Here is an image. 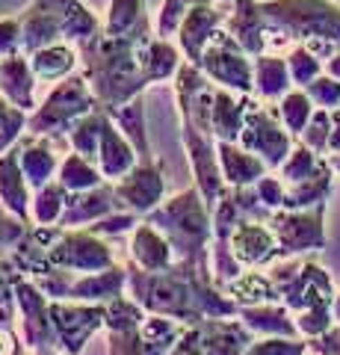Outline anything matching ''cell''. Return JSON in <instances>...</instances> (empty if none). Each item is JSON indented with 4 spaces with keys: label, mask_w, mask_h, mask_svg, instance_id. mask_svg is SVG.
<instances>
[{
    "label": "cell",
    "mask_w": 340,
    "mask_h": 355,
    "mask_svg": "<svg viewBox=\"0 0 340 355\" xmlns=\"http://www.w3.org/2000/svg\"><path fill=\"white\" fill-rule=\"evenodd\" d=\"M251 95H240L231 89L216 86L213 110H211V137L216 142H240V133L246 128Z\"/></svg>",
    "instance_id": "cell-25"
},
{
    "label": "cell",
    "mask_w": 340,
    "mask_h": 355,
    "mask_svg": "<svg viewBox=\"0 0 340 355\" xmlns=\"http://www.w3.org/2000/svg\"><path fill=\"white\" fill-rule=\"evenodd\" d=\"M30 65L39 83H60L80 71V48L71 42H57L30 53Z\"/></svg>",
    "instance_id": "cell-30"
},
{
    "label": "cell",
    "mask_w": 340,
    "mask_h": 355,
    "mask_svg": "<svg viewBox=\"0 0 340 355\" xmlns=\"http://www.w3.org/2000/svg\"><path fill=\"white\" fill-rule=\"evenodd\" d=\"M328 137H332V110H314V116L308 121V128L302 130L299 142L302 146H308L311 151H316L320 157L328 154Z\"/></svg>",
    "instance_id": "cell-45"
},
{
    "label": "cell",
    "mask_w": 340,
    "mask_h": 355,
    "mask_svg": "<svg viewBox=\"0 0 340 355\" xmlns=\"http://www.w3.org/2000/svg\"><path fill=\"white\" fill-rule=\"evenodd\" d=\"M57 181L69 193H86V190H95V187L109 184L92 160H86V157H80V154H74V151H69L62 157L60 172H57Z\"/></svg>",
    "instance_id": "cell-38"
},
{
    "label": "cell",
    "mask_w": 340,
    "mask_h": 355,
    "mask_svg": "<svg viewBox=\"0 0 340 355\" xmlns=\"http://www.w3.org/2000/svg\"><path fill=\"white\" fill-rule=\"evenodd\" d=\"M15 305H18L21 338H24L27 349L30 352L57 349V335H53V320H51V299L39 291L33 279H18Z\"/></svg>",
    "instance_id": "cell-15"
},
{
    "label": "cell",
    "mask_w": 340,
    "mask_h": 355,
    "mask_svg": "<svg viewBox=\"0 0 340 355\" xmlns=\"http://www.w3.org/2000/svg\"><path fill=\"white\" fill-rule=\"evenodd\" d=\"M334 169L332 163L325 157V166L314 178L302 184H293L287 187V207L284 210H305V207H316V205H328V198H332V190H334Z\"/></svg>",
    "instance_id": "cell-35"
},
{
    "label": "cell",
    "mask_w": 340,
    "mask_h": 355,
    "mask_svg": "<svg viewBox=\"0 0 340 355\" xmlns=\"http://www.w3.org/2000/svg\"><path fill=\"white\" fill-rule=\"evenodd\" d=\"M225 293L234 299L237 308H251V305H267V302H281V296L276 291V284L267 272L260 270H246L243 275L225 287Z\"/></svg>",
    "instance_id": "cell-34"
},
{
    "label": "cell",
    "mask_w": 340,
    "mask_h": 355,
    "mask_svg": "<svg viewBox=\"0 0 340 355\" xmlns=\"http://www.w3.org/2000/svg\"><path fill=\"white\" fill-rule=\"evenodd\" d=\"M30 205H33V190H30L24 172H21L18 151L12 148V151L0 154V207L18 216L24 225H33Z\"/></svg>",
    "instance_id": "cell-26"
},
{
    "label": "cell",
    "mask_w": 340,
    "mask_h": 355,
    "mask_svg": "<svg viewBox=\"0 0 340 355\" xmlns=\"http://www.w3.org/2000/svg\"><path fill=\"white\" fill-rule=\"evenodd\" d=\"M219 151V166H222L225 184L240 190V187H255L263 175H269L267 163L255 157L251 151H246L240 142H216Z\"/></svg>",
    "instance_id": "cell-31"
},
{
    "label": "cell",
    "mask_w": 340,
    "mask_h": 355,
    "mask_svg": "<svg viewBox=\"0 0 340 355\" xmlns=\"http://www.w3.org/2000/svg\"><path fill=\"white\" fill-rule=\"evenodd\" d=\"M293 317H296V329H299V335L305 340L320 338L334 326L332 305H314V308H305V311H299V314H293Z\"/></svg>",
    "instance_id": "cell-46"
},
{
    "label": "cell",
    "mask_w": 340,
    "mask_h": 355,
    "mask_svg": "<svg viewBox=\"0 0 340 355\" xmlns=\"http://www.w3.org/2000/svg\"><path fill=\"white\" fill-rule=\"evenodd\" d=\"M202 3H211V0H163L157 15H154V30L160 39H175V33H178L181 21L193 12L195 6Z\"/></svg>",
    "instance_id": "cell-44"
},
{
    "label": "cell",
    "mask_w": 340,
    "mask_h": 355,
    "mask_svg": "<svg viewBox=\"0 0 340 355\" xmlns=\"http://www.w3.org/2000/svg\"><path fill=\"white\" fill-rule=\"evenodd\" d=\"M237 317L251 329L255 338H302L296 329L293 311L284 302H267V305H251L240 308Z\"/></svg>",
    "instance_id": "cell-29"
},
{
    "label": "cell",
    "mask_w": 340,
    "mask_h": 355,
    "mask_svg": "<svg viewBox=\"0 0 340 355\" xmlns=\"http://www.w3.org/2000/svg\"><path fill=\"white\" fill-rule=\"evenodd\" d=\"M267 21V53H287L305 44L323 62L340 51L337 0H260Z\"/></svg>",
    "instance_id": "cell-3"
},
{
    "label": "cell",
    "mask_w": 340,
    "mask_h": 355,
    "mask_svg": "<svg viewBox=\"0 0 340 355\" xmlns=\"http://www.w3.org/2000/svg\"><path fill=\"white\" fill-rule=\"evenodd\" d=\"M308 349L316 355H340V323H334L325 335L308 340Z\"/></svg>",
    "instance_id": "cell-55"
},
{
    "label": "cell",
    "mask_w": 340,
    "mask_h": 355,
    "mask_svg": "<svg viewBox=\"0 0 340 355\" xmlns=\"http://www.w3.org/2000/svg\"><path fill=\"white\" fill-rule=\"evenodd\" d=\"M284 60H287V69H290V77H293V86L296 89H305L311 86L316 77L325 74V62L316 57L314 51H308L305 44H296L284 53Z\"/></svg>",
    "instance_id": "cell-43"
},
{
    "label": "cell",
    "mask_w": 340,
    "mask_h": 355,
    "mask_svg": "<svg viewBox=\"0 0 340 355\" xmlns=\"http://www.w3.org/2000/svg\"><path fill=\"white\" fill-rule=\"evenodd\" d=\"M69 190L60 181H51L48 187L33 193V205H30V216L33 225H60V219L69 205Z\"/></svg>",
    "instance_id": "cell-39"
},
{
    "label": "cell",
    "mask_w": 340,
    "mask_h": 355,
    "mask_svg": "<svg viewBox=\"0 0 340 355\" xmlns=\"http://www.w3.org/2000/svg\"><path fill=\"white\" fill-rule=\"evenodd\" d=\"M27 228L18 216H12L9 210L0 207V254H9L15 246H18V240L27 234Z\"/></svg>",
    "instance_id": "cell-53"
},
{
    "label": "cell",
    "mask_w": 340,
    "mask_h": 355,
    "mask_svg": "<svg viewBox=\"0 0 340 355\" xmlns=\"http://www.w3.org/2000/svg\"><path fill=\"white\" fill-rule=\"evenodd\" d=\"M154 225L175 249V258L202 270H211V243H213V210L207 207L199 187L190 184L186 190L169 196L157 210L142 216Z\"/></svg>",
    "instance_id": "cell-4"
},
{
    "label": "cell",
    "mask_w": 340,
    "mask_h": 355,
    "mask_svg": "<svg viewBox=\"0 0 340 355\" xmlns=\"http://www.w3.org/2000/svg\"><path fill=\"white\" fill-rule=\"evenodd\" d=\"M107 119L109 113L107 110H95V113L83 116L78 125L69 130V148L74 154H80V157L92 160L98 166V151H101V139H104V128H107Z\"/></svg>",
    "instance_id": "cell-37"
},
{
    "label": "cell",
    "mask_w": 340,
    "mask_h": 355,
    "mask_svg": "<svg viewBox=\"0 0 340 355\" xmlns=\"http://www.w3.org/2000/svg\"><path fill=\"white\" fill-rule=\"evenodd\" d=\"M151 24H154V18H151L145 0H109L107 18H104V33L125 36V33H136Z\"/></svg>",
    "instance_id": "cell-36"
},
{
    "label": "cell",
    "mask_w": 340,
    "mask_h": 355,
    "mask_svg": "<svg viewBox=\"0 0 340 355\" xmlns=\"http://www.w3.org/2000/svg\"><path fill=\"white\" fill-rule=\"evenodd\" d=\"M136 163H139V154L134 148V142L118 130V125L113 119H107L101 151H98V169H101V175L109 184H116V181H122L125 175L134 172Z\"/></svg>",
    "instance_id": "cell-28"
},
{
    "label": "cell",
    "mask_w": 340,
    "mask_h": 355,
    "mask_svg": "<svg viewBox=\"0 0 340 355\" xmlns=\"http://www.w3.org/2000/svg\"><path fill=\"white\" fill-rule=\"evenodd\" d=\"M18 21L27 57L57 42H71L83 48L104 30V21L83 0H30L18 12Z\"/></svg>",
    "instance_id": "cell-5"
},
{
    "label": "cell",
    "mask_w": 340,
    "mask_h": 355,
    "mask_svg": "<svg viewBox=\"0 0 340 355\" xmlns=\"http://www.w3.org/2000/svg\"><path fill=\"white\" fill-rule=\"evenodd\" d=\"M127 293V266H109L101 272L71 275L65 302H89V305H107L116 296Z\"/></svg>",
    "instance_id": "cell-22"
},
{
    "label": "cell",
    "mask_w": 340,
    "mask_h": 355,
    "mask_svg": "<svg viewBox=\"0 0 340 355\" xmlns=\"http://www.w3.org/2000/svg\"><path fill=\"white\" fill-rule=\"evenodd\" d=\"M267 275L276 284L281 302L287 305L293 314L314 305H332L334 299V284L332 275L316 261H302V258H281L272 266H267Z\"/></svg>",
    "instance_id": "cell-7"
},
{
    "label": "cell",
    "mask_w": 340,
    "mask_h": 355,
    "mask_svg": "<svg viewBox=\"0 0 340 355\" xmlns=\"http://www.w3.org/2000/svg\"><path fill=\"white\" fill-rule=\"evenodd\" d=\"M9 110H12V104H9V101H6V98H3V95H0V121H3V119H6V113H9Z\"/></svg>",
    "instance_id": "cell-61"
},
{
    "label": "cell",
    "mask_w": 340,
    "mask_h": 355,
    "mask_svg": "<svg viewBox=\"0 0 340 355\" xmlns=\"http://www.w3.org/2000/svg\"><path fill=\"white\" fill-rule=\"evenodd\" d=\"M308 340L305 338H255V343L243 355H305Z\"/></svg>",
    "instance_id": "cell-47"
},
{
    "label": "cell",
    "mask_w": 340,
    "mask_h": 355,
    "mask_svg": "<svg viewBox=\"0 0 340 355\" xmlns=\"http://www.w3.org/2000/svg\"><path fill=\"white\" fill-rule=\"evenodd\" d=\"M36 74L27 53H15V57L0 60V95L12 107H21L24 113H33L36 104Z\"/></svg>",
    "instance_id": "cell-24"
},
{
    "label": "cell",
    "mask_w": 340,
    "mask_h": 355,
    "mask_svg": "<svg viewBox=\"0 0 340 355\" xmlns=\"http://www.w3.org/2000/svg\"><path fill=\"white\" fill-rule=\"evenodd\" d=\"M305 92H308L314 107H320V110L340 107V80H334V77H328V74H320L311 86H305Z\"/></svg>",
    "instance_id": "cell-51"
},
{
    "label": "cell",
    "mask_w": 340,
    "mask_h": 355,
    "mask_svg": "<svg viewBox=\"0 0 340 355\" xmlns=\"http://www.w3.org/2000/svg\"><path fill=\"white\" fill-rule=\"evenodd\" d=\"M142 222V216L136 214H130V210H116V214H109L104 216L101 222H95V225H89L92 234L98 237H122V234H134V228Z\"/></svg>",
    "instance_id": "cell-48"
},
{
    "label": "cell",
    "mask_w": 340,
    "mask_h": 355,
    "mask_svg": "<svg viewBox=\"0 0 340 355\" xmlns=\"http://www.w3.org/2000/svg\"><path fill=\"white\" fill-rule=\"evenodd\" d=\"M340 154V107L332 110V137H328V154L325 157H337Z\"/></svg>",
    "instance_id": "cell-58"
},
{
    "label": "cell",
    "mask_w": 340,
    "mask_h": 355,
    "mask_svg": "<svg viewBox=\"0 0 340 355\" xmlns=\"http://www.w3.org/2000/svg\"><path fill=\"white\" fill-rule=\"evenodd\" d=\"M225 30L237 39L251 60L267 53V21L260 12V0H228Z\"/></svg>",
    "instance_id": "cell-20"
},
{
    "label": "cell",
    "mask_w": 340,
    "mask_h": 355,
    "mask_svg": "<svg viewBox=\"0 0 340 355\" xmlns=\"http://www.w3.org/2000/svg\"><path fill=\"white\" fill-rule=\"evenodd\" d=\"M62 146L69 148V139L65 137H36V133H24V137H21L15 151H18L21 172H24L33 193L48 187L51 181H57V172L62 163V157H60Z\"/></svg>",
    "instance_id": "cell-17"
},
{
    "label": "cell",
    "mask_w": 340,
    "mask_h": 355,
    "mask_svg": "<svg viewBox=\"0 0 340 355\" xmlns=\"http://www.w3.org/2000/svg\"><path fill=\"white\" fill-rule=\"evenodd\" d=\"M127 252H130V263H136L139 270H145V272L169 270V266L178 261L175 258V249L169 246V240L163 237L154 225H148L145 219H142L134 228V234H130Z\"/></svg>",
    "instance_id": "cell-27"
},
{
    "label": "cell",
    "mask_w": 340,
    "mask_h": 355,
    "mask_svg": "<svg viewBox=\"0 0 340 355\" xmlns=\"http://www.w3.org/2000/svg\"><path fill=\"white\" fill-rule=\"evenodd\" d=\"M169 355H204L202 349V340H199V331H195V326H190L181 335V340L175 343V347L169 349Z\"/></svg>",
    "instance_id": "cell-57"
},
{
    "label": "cell",
    "mask_w": 340,
    "mask_h": 355,
    "mask_svg": "<svg viewBox=\"0 0 340 355\" xmlns=\"http://www.w3.org/2000/svg\"><path fill=\"white\" fill-rule=\"evenodd\" d=\"M95 110H101V104L92 95L86 77L78 71L60 83H53L48 98L30 113L27 133H36V137H69V130L83 116L95 113Z\"/></svg>",
    "instance_id": "cell-6"
},
{
    "label": "cell",
    "mask_w": 340,
    "mask_h": 355,
    "mask_svg": "<svg viewBox=\"0 0 340 355\" xmlns=\"http://www.w3.org/2000/svg\"><path fill=\"white\" fill-rule=\"evenodd\" d=\"M323 166H325V157H320L316 151H311L308 146H302V142L296 139L290 157L281 163V169L276 175L284 181V187H293V184H302V181H308V178H314Z\"/></svg>",
    "instance_id": "cell-40"
},
{
    "label": "cell",
    "mask_w": 340,
    "mask_h": 355,
    "mask_svg": "<svg viewBox=\"0 0 340 355\" xmlns=\"http://www.w3.org/2000/svg\"><path fill=\"white\" fill-rule=\"evenodd\" d=\"M27 125H30V113H24L21 107H12L6 113V119L0 121V154H6V151H12L21 137L27 133Z\"/></svg>",
    "instance_id": "cell-49"
},
{
    "label": "cell",
    "mask_w": 340,
    "mask_h": 355,
    "mask_svg": "<svg viewBox=\"0 0 340 355\" xmlns=\"http://www.w3.org/2000/svg\"><path fill=\"white\" fill-rule=\"evenodd\" d=\"M325 74L334 77V80H340V51L334 53L332 60H325Z\"/></svg>",
    "instance_id": "cell-59"
},
{
    "label": "cell",
    "mask_w": 340,
    "mask_h": 355,
    "mask_svg": "<svg viewBox=\"0 0 340 355\" xmlns=\"http://www.w3.org/2000/svg\"><path fill=\"white\" fill-rule=\"evenodd\" d=\"M30 355H65L60 349H39V352H30Z\"/></svg>",
    "instance_id": "cell-62"
},
{
    "label": "cell",
    "mask_w": 340,
    "mask_h": 355,
    "mask_svg": "<svg viewBox=\"0 0 340 355\" xmlns=\"http://www.w3.org/2000/svg\"><path fill=\"white\" fill-rule=\"evenodd\" d=\"M127 293L157 317L178 320L181 326H199L204 320L237 317V302L213 284L211 270L175 261L169 270L145 272L127 261Z\"/></svg>",
    "instance_id": "cell-1"
},
{
    "label": "cell",
    "mask_w": 340,
    "mask_h": 355,
    "mask_svg": "<svg viewBox=\"0 0 340 355\" xmlns=\"http://www.w3.org/2000/svg\"><path fill=\"white\" fill-rule=\"evenodd\" d=\"M57 349L65 355H80L107 323V305L89 302H51Z\"/></svg>",
    "instance_id": "cell-12"
},
{
    "label": "cell",
    "mask_w": 340,
    "mask_h": 355,
    "mask_svg": "<svg viewBox=\"0 0 340 355\" xmlns=\"http://www.w3.org/2000/svg\"><path fill=\"white\" fill-rule=\"evenodd\" d=\"M325 210L328 205L305 210H276L267 225L278 240L281 258H302L308 252L325 249Z\"/></svg>",
    "instance_id": "cell-11"
},
{
    "label": "cell",
    "mask_w": 340,
    "mask_h": 355,
    "mask_svg": "<svg viewBox=\"0 0 340 355\" xmlns=\"http://www.w3.org/2000/svg\"><path fill=\"white\" fill-rule=\"evenodd\" d=\"M18 279H24V272L18 270V263L12 261V254H0V293L12 291Z\"/></svg>",
    "instance_id": "cell-56"
},
{
    "label": "cell",
    "mask_w": 340,
    "mask_h": 355,
    "mask_svg": "<svg viewBox=\"0 0 340 355\" xmlns=\"http://www.w3.org/2000/svg\"><path fill=\"white\" fill-rule=\"evenodd\" d=\"M240 146L251 151L255 157H260L269 172H278L281 163L290 157L296 137L281 125L276 104H263L251 95L249 113H246V128L240 133Z\"/></svg>",
    "instance_id": "cell-8"
},
{
    "label": "cell",
    "mask_w": 340,
    "mask_h": 355,
    "mask_svg": "<svg viewBox=\"0 0 340 355\" xmlns=\"http://www.w3.org/2000/svg\"><path fill=\"white\" fill-rule=\"evenodd\" d=\"M148 311L142 308L139 302L130 293L125 296H116L113 302H107V323H104V331H130V329H139L145 323Z\"/></svg>",
    "instance_id": "cell-42"
},
{
    "label": "cell",
    "mask_w": 340,
    "mask_h": 355,
    "mask_svg": "<svg viewBox=\"0 0 340 355\" xmlns=\"http://www.w3.org/2000/svg\"><path fill=\"white\" fill-rule=\"evenodd\" d=\"M195 331H199L204 355H243L255 343L251 329L240 317L204 320V323L195 326Z\"/></svg>",
    "instance_id": "cell-23"
},
{
    "label": "cell",
    "mask_w": 340,
    "mask_h": 355,
    "mask_svg": "<svg viewBox=\"0 0 340 355\" xmlns=\"http://www.w3.org/2000/svg\"><path fill=\"white\" fill-rule=\"evenodd\" d=\"M45 266L48 270L86 275V272H101L116 266V254H113V246L104 237L92 234L89 228H74V231L60 228L57 240L45 252Z\"/></svg>",
    "instance_id": "cell-9"
},
{
    "label": "cell",
    "mask_w": 340,
    "mask_h": 355,
    "mask_svg": "<svg viewBox=\"0 0 340 355\" xmlns=\"http://www.w3.org/2000/svg\"><path fill=\"white\" fill-rule=\"evenodd\" d=\"M293 86V77L287 69V60L281 53H260L255 57V95L258 101L263 104H278L284 95L290 92Z\"/></svg>",
    "instance_id": "cell-32"
},
{
    "label": "cell",
    "mask_w": 340,
    "mask_h": 355,
    "mask_svg": "<svg viewBox=\"0 0 340 355\" xmlns=\"http://www.w3.org/2000/svg\"><path fill=\"white\" fill-rule=\"evenodd\" d=\"M314 110H316V107H314V101L308 98V92H305V89H290V92L276 104V113H278V119H281V125L287 128L296 139H299L302 130L308 128Z\"/></svg>",
    "instance_id": "cell-41"
},
{
    "label": "cell",
    "mask_w": 340,
    "mask_h": 355,
    "mask_svg": "<svg viewBox=\"0 0 340 355\" xmlns=\"http://www.w3.org/2000/svg\"><path fill=\"white\" fill-rule=\"evenodd\" d=\"M0 355H30L27 343L15 331V326L0 323Z\"/></svg>",
    "instance_id": "cell-54"
},
{
    "label": "cell",
    "mask_w": 340,
    "mask_h": 355,
    "mask_svg": "<svg viewBox=\"0 0 340 355\" xmlns=\"http://www.w3.org/2000/svg\"><path fill=\"white\" fill-rule=\"evenodd\" d=\"M181 142L186 151V160H190V172H193V184L199 187L202 198L207 202V207H216V202L228 193L222 166H219V151H216V139L207 137V133L195 130L190 125H181Z\"/></svg>",
    "instance_id": "cell-13"
},
{
    "label": "cell",
    "mask_w": 340,
    "mask_h": 355,
    "mask_svg": "<svg viewBox=\"0 0 340 355\" xmlns=\"http://www.w3.org/2000/svg\"><path fill=\"white\" fill-rule=\"evenodd\" d=\"M332 317H334V323H340V291L332 299Z\"/></svg>",
    "instance_id": "cell-60"
},
{
    "label": "cell",
    "mask_w": 340,
    "mask_h": 355,
    "mask_svg": "<svg viewBox=\"0 0 340 355\" xmlns=\"http://www.w3.org/2000/svg\"><path fill=\"white\" fill-rule=\"evenodd\" d=\"M24 53V36H21V21L18 15L0 18V60Z\"/></svg>",
    "instance_id": "cell-52"
},
{
    "label": "cell",
    "mask_w": 340,
    "mask_h": 355,
    "mask_svg": "<svg viewBox=\"0 0 340 355\" xmlns=\"http://www.w3.org/2000/svg\"><path fill=\"white\" fill-rule=\"evenodd\" d=\"M113 190L125 210L136 216H148L151 210H157L166 202V163L157 157L136 163L134 172L113 184Z\"/></svg>",
    "instance_id": "cell-16"
},
{
    "label": "cell",
    "mask_w": 340,
    "mask_h": 355,
    "mask_svg": "<svg viewBox=\"0 0 340 355\" xmlns=\"http://www.w3.org/2000/svg\"><path fill=\"white\" fill-rule=\"evenodd\" d=\"M116 210H125V207L118 202L113 184L95 187V190H86V193H71L69 205H65V214L60 219V228H65V231L89 228L95 222H101L104 216L116 214Z\"/></svg>",
    "instance_id": "cell-21"
},
{
    "label": "cell",
    "mask_w": 340,
    "mask_h": 355,
    "mask_svg": "<svg viewBox=\"0 0 340 355\" xmlns=\"http://www.w3.org/2000/svg\"><path fill=\"white\" fill-rule=\"evenodd\" d=\"M228 246H231V254L243 270H267V266L281 261V249H278V240L272 234V228L258 219L240 222L231 231Z\"/></svg>",
    "instance_id": "cell-18"
},
{
    "label": "cell",
    "mask_w": 340,
    "mask_h": 355,
    "mask_svg": "<svg viewBox=\"0 0 340 355\" xmlns=\"http://www.w3.org/2000/svg\"><path fill=\"white\" fill-rule=\"evenodd\" d=\"M225 18H228V6H219L211 0V3L195 6L193 12L181 21L178 33H175V42H178L186 62H193V65L202 62L204 48L216 39V33L225 27Z\"/></svg>",
    "instance_id": "cell-19"
},
{
    "label": "cell",
    "mask_w": 340,
    "mask_h": 355,
    "mask_svg": "<svg viewBox=\"0 0 340 355\" xmlns=\"http://www.w3.org/2000/svg\"><path fill=\"white\" fill-rule=\"evenodd\" d=\"M154 39V24L136 33H125V36L101 30L89 44L80 48V74L86 77L101 110L113 113L134 98L145 95V89L151 86L148 48Z\"/></svg>",
    "instance_id": "cell-2"
},
{
    "label": "cell",
    "mask_w": 340,
    "mask_h": 355,
    "mask_svg": "<svg viewBox=\"0 0 340 355\" xmlns=\"http://www.w3.org/2000/svg\"><path fill=\"white\" fill-rule=\"evenodd\" d=\"M186 326L178 320L148 314L145 323L130 331H109L107 355H169V349L181 340Z\"/></svg>",
    "instance_id": "cell-14"
},
{
    "label": "cell",
    "mask_w": 340,
    "mask_h": 355,
    "mask_svg": "<svg viewBox=\"0 0 340 355\" xmlns=\"http://www.w3.org/2000/svg\"><path fill=\"white\" fill-rule=\"evenodd\" d=\"M109 119L118 125V130L134 142V148L139 154V163L154 160V151H151V139H148V121H145V95L134 98L130 104L118 107L109 113Z\"/></svg>",
    "instance_id": "cell-33"
},
{
    "label": "cell",
    "mask_w": 340,
    "mask_h": 355,
    "mask_svg": "<svg viewBox=\"0 0 340 355\" xmlns=\"http://www.w3.org/2000/svg\"><path fill=\"white\" fill-rule=\"evenodd\" d=\"M255 193H258V198H260V205L269 207L272 214L287 207V187H284V181H281L278 175H272V172L263 175L260 181L255 184Z\"/></svg>",
    "instance_id": "cell-50"
},
{
    "label": "cell",
    "mask_w": 340,
    "mask_h": 355,
    "mask_svg": "<svg viewBox=\"0 0 340 355\" xmlns=\"http://www.w3.org/2000/svg\"><path fill=\"white\" fill-rule=\"evenodd\" d=\"M199 69L222 89H231V92H240V95L255 92V60L240 48L237 39L225 27L204 48Z\"/></svg>",
    "instance_id": "cell-10"
},
{
    "label": "cell",
    "mask_w": 340,
    "mask_h": 355,
    "mask_svg": "<svg viewBox=\"0 0 340 355\" xmlns=\"http://www.w3.org/2000/svg\"><path fill=\"white\" fill-rule=\"evenodd\" d=\"M328 163H332V169L340 175V154H337V157H328Z\"/></svg>",
    "instance_id": "cell-63"
}]
</instances>
